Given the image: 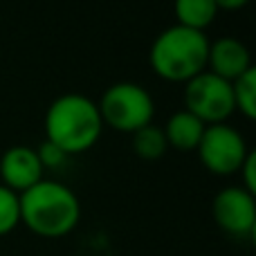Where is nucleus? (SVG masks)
<instances>
[{
  "label": "nucleus",
  "instance_id": "1",
  "mask_svg": "<svg viewBox=\"0 0 256 256\" xmlns=\"http://www.w3.org/2000/svg\"><path fill=\"white\" fill-rule=\"evenodd\" d=\"M20 222L43 238L68 236L81 218V202L68 184L40 180L20 196Z\"/></svg>",
  "mask_w": 256,
  "mask_h": 256
},
{
  "label": "nucleus",
  "instance_id": "2",
  "mask_svg": "<svg viewBox=\"0 0 256 256\" xmlns=\"http://www.w3.org/2000/svg\"><path fill=\"white\" fill-rule=\"evenodd\" d=\"M102 115L97 104L86 94L68 92L56 97L45 112V140L68 155L88 150L102 135Z\"/></svg>",
  "mask_w": 256,
  "mask_h": 256
},
{
  "label": "nucleus",
  "instance_id": "3",
  "mask_svg": "<svg viewBox=\"0 0 256 256\" xmlns=\"http://www.w3.org/2000/svg\"><path fill=\"white\" fill-rule=\"evenodd\" d=\"M207 34L184 25H171L160 32L150 48V66L168 81H189L191 76L207 70L209 54Z\"/></svg>",
  "mask_w": 256,
  "mask_h": 256
},
{
  "label": "nucleus",
  "instance_id": "4",
  "mask_svg": "<svg viewBox=\"0 0 256 256\" xmlns=\"http://www.w3.org/2000/svg\"><path fill=\"white\" fill-rule=\"evenodd\" d=\"M97 108L104 124L124 132H135L137 128L153 124L155 115V104L150 92L144 86L132 84V81L112 84L102 94Z\"/></svg>",
  "mask_w": 256,
  "mask_h": 256
},
{
  "label": "nucleus",
  "instance_id": "5",
  "mask_svg": "<svg viewBox=\"0 0 256 256\" xmlns=\"http://www.w3.org/2000/svg\"><path fill=\"white\" fill-rule=\"evenodd\" d=\"M184 110L194 112L207 126L225 122L236 110L232 81L209 70L191 76L189 81H184Z\"/></svg>",
  "mask_w": 256,
  "mask_h": 256
},
{
  "label": "nucleus",
  "instance_id": "6",
  "mask_svg": "<svg viewBox=\"0 0 256 256\" xmlns=\"http://www.w3.org/2000/svg\"><path fill=\"white\" fill-rule=\"evenodd\" d=\"M198 158L212 173L230 176L238 173L240 164L245 162L250 148L245 144V137L234 126L225 124H209L204 128L202 137L198 142Z\"/></svg>",
  "mask_w": 256,
  "mask_h": 256
},
{
  "label": "nucleus",
  "instance_id": "7",
  "mask_svg": "<svg viewBox=\"0 0 256 256\" xmlns=\"http://www.w3.org/2000/svg\"><path fill=\"white\" fill-rule=\"evenodd\" d=\"M216 225L232 236H250L256 230V198L243 186H225L214 196Z\"/></svg>",
  "mask_w": 256,
  "mask_h": 256
},
{
  "label": "nucleus",
  "instance_id": "8",
  "mask_svg": "<svg viewBox=\"0 0 256 256\" xmlns=\"http://www.w3.org/2000/svg\"><path fill=\"white\" fill-rule=\"evenodd\" d=\"M43 171L45 168L40 166L36 148L32 146H12L0 158V178H2L0 184L16 191L18 196L43 180Z\"/></svg>",
  "mask_w": 256,
  "mask_h": 256
},
{
  "label": "nucleus",
  "instance_id": "9",
  "mask_svg": "<svg viewBox=\"0 0 256 256\" xmlns=\"http://www.w3.org/2000/svg\"><path fill=\"white\" fill-rule=\"evenodd\" d=\"M252 66V54L243 40L234 36H222V38L209 43L207 54V70L222 76L227 81L238 79L243 72H248Z\"/></svg>",
  "mask_w": 256,
  "mask_h": 256
},
{
  "label": "nucleus",
  "instance_id": "10",
  "mask_svg": "<svg viewBox=\"0 0 256 256\" xmlns=\"http://www.w3.org/2000/svg\"><path fill=\"white\" fill-rule=\"evenodd\" d=\"M204 128H207L204 122H200L194 112L182 108V110L173 112L168 117L164 135H166L168 146H176V148H182V150H194L198 148V142L202 137Z\"/></svg>",
  "mask_w": 256,
  "mask_h": 256
},
{
  "label": "nucleus",
  "instance_id": "11",
  "mask_svg": "<svg viewBox=\"0 0 256 256\" xmlns=\"http://www.w3.org/2000/svg\"><path fill=\"white\" fill-rule=\"evenodd\" d=\"M178 25L204 32V27L216 18L218 4L216 0H173Z\"/></svg>",
  "mask_w": 256,
  "mask_h": 256
},
{
  "label": "nucleus",
  "instance_id": "12",
  "mask_svg": "<svg viewBox=\"0 0 256 256\" xmlns=\"http://www.w3.org/2000/svg\"><path fill=\"white\" fill-rule=\"evenodd\" d=\"M132 148H135V153L142 160H160L168 148L164 128H160L155 124H146V126L137 128L132 132Z\"/></svg>",
  "mask_w": 256,
  "mask_h": 256
},
{
  "label": "nucleus",
  "instance_id": "13",
  "mask_svg": "<svg viewBox=\"0 0 256 256\" xmlns=\"http://www.w3.org/2000/svg\"><path fill=\"white\" fill-rule=\"evenodd\" d=\"M232 92H234V106L245 117H256V70L250 68L248 72L232 81Z\"/></svg>",
  "mask_w": 256,
  "mask_h": 256
},
{
  "label": "nucleus",
  "instance_id": "14",
  "mask_svg": "<svg viewBox=\"0 0 256 256\" xmlns=\"http://www.w3.org/2000/svg\"><path fill=\"white\" fill-rule=\"evenodd\" d=\"M20 225V198L16 191L0 184V236L12 234Z\"/></svg>",
  "mask_w": 256,
  "mask_h": 256
},
{
  "label": "nucleus",
  "instance_id": "15",
  "mask_svg": "<svg viewBox=\"0 0 256 256\" xmlns=\"http://www.w3.org/2000/svg\"><path fill=\"white\" fill-rule=\"evenodd\" d=\"M36 155H38L40 166L43 168H58L68 162V153L58 148L56 144H52L50 140H45L43 144L36 148Z\"/></svg>",
  "mask_w": 256,
  "mask_h": 256
},
{
  "label": "nucleus",
  "instance_id": "16",
  "mask_svg": "<svg viewBox=\"0 0 256 256\" xmlns=\"http://www.w3.org/2000/svg\"><path fill=\"white\" fill-rule=\"evenodd\" d=\"M238 173H243V189H248L250 194H256V153L250 150L245 162L240 164Z\"/></svg>",
  "mask_w": 256,
  "mask_h": 256
},
{
  "label": "nucleus",
  "instance_id": "17",
  "mask_svg": "<svg viewBox=\"0 0 256 256\" xmlns=\"http://www.w3.org/2000/svg\"><path fill=\"white\" fill-rule=\"evenodd\" d=\"M245 2H248V0H216L218 9H238V7H243Z\"/></svg>",
  "mask_w": 256,
  "mask_h": 256
}]
</instances>
